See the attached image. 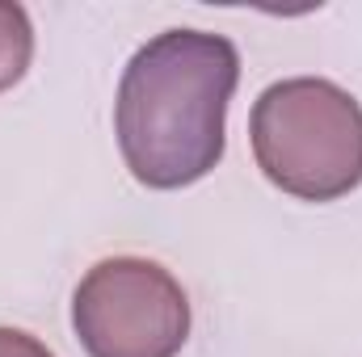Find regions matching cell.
I'll return each instance as SVG.
<instances>
[{
    "label": "cell",
    "mask_w": 362,
    "mask_h": 357,
    "mask_svg": "<svg viewBox=\"0 0 362 357\" xmlns=\"http://www.w3.org/2000/svg\"><path fill=\"white\" fill-rule=\"evenodd\" d=\"M240 51L211 30H165L144 42L118 85L114 135L131 177L185 189L223 160Z\"/></svg>",
    "instance_id": "cell-1"
},
{
    "label": "cell",
    "mask_w": 362,
    "mask_h": 357,
    "mask_svg": "<svg viewBox=\"0 0 362 357\" xmlns=\"http://www.w3.org/2000/svg\"><path fill=\"white\" fill-rule=\"evenodd\" d=\"M249 139L270 185L337 202L362 185V101L325 76L278 80L253 101Z\"/></svg>",
    "instance_id": "cell-2"
},
{
    "label": "cell",
    "mask_w": 362,
    "mask_h": 357,
    "mask_svg": "<svg viewBox=\"0 0 362 357\" xmlns=\"http://www.w3.org/2000/svg\"><path fill=\"white\" fill-rule=\"evenodd\" d=\"M72 328L89 357H177L189 341V298L148 257H105L72 294Z\"/></svg>",
    "instance_id": "cell-3"
},
{
    "label": "cell",
    "mask_w": 362,
    "mask_h": 357,
    "mask_svg": "<svg viewBox=\"0 0 362 357\" xmlns=\"http://www.w3.org/2000/svg\"><path fill=\"white\" fill-rule=\"evenodd\" d=\"M34 59V25L21 4L0 0V92L13 89Z\"/></svg>",
    "instance_id": "cell-4"
},
{
    "label": "cell",
    "mask_w": 362,
    "mask_h": 357,
    "mask_svg": "<svg viewBox=\"0 0 362 357\" xmlns=\"http://www.w3.org/2000/svg\"><path fill=\"white\" fill-rule=\"evenodd\" d=\"M0 357H55V353L21 328H0Z\"/></svg>",
    "instance_id": "cell-5"
}]
</instances>
